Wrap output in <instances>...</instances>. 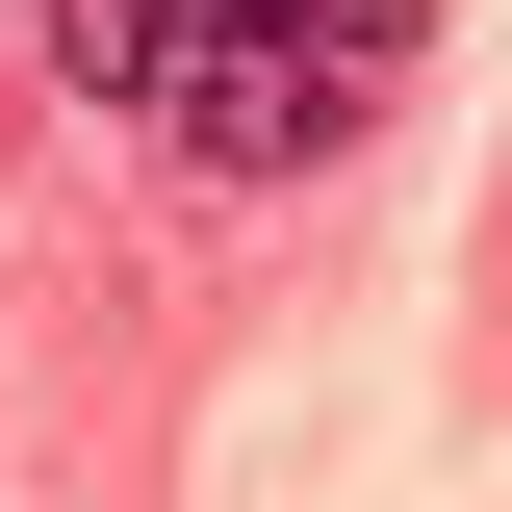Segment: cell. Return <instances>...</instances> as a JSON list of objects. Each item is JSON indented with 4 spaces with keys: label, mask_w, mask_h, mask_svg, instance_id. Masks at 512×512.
<instances>
[{
    "label": "cell",
    "mask_w": 512,
    "mask_h": 512,
    "mask_svg": "<svg viewBox=\"0 0 512 512\" xmlns=\"http://www.w3.org/2000/svg\"><path fill=\"white\" fill-rule=\"evenodd\" d=\"M410 52H436V0H282V103H308V154H333Z\"/></svg>",
    "instance_id": "cell-2"
},
{
    "label": "cell",
    "mask_w": 512,
    "mask_h": 512,
    "mask_svg": "<svg viewBox=\"0 0 512 512\" xmlns=\"http://www.w3.org/2000/svg\"><path fill=\"white\" fill-rule=\"evenodd\" d=\"M52 52L103 77L180 180H308V103H282V0H52Z\"/></svg>",
    "instance_id": "cell-1"
}]
</instances>
